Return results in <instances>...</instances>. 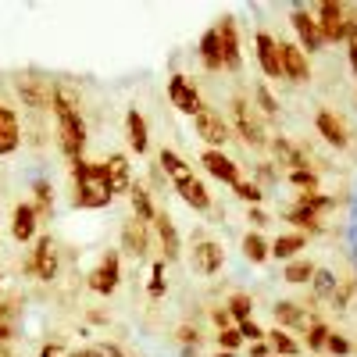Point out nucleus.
Returning a JSON list of instances; mask_svg holds the SVG:
<instances>
[{"mask_svg": "<svg viewBox=\"0 0 357 357\" xmlns=\"http://www.w3.org/2000/svg\"><path fill=\"white\" fill-rule=\"evenodd\" d=\"M18 340V329H15V321H0V347H11Z\"/></svg>", "mask_w": 357, "mask_h": 357, "instance_id": "obj_50", "label": "nucleus"}, {"mask_svg": "<svg viewBox=\"0 0 357 357\" xmlns=\"http://www.w3.org/2000/svg\"><path fill=\"white\" fill-rule=\"evenodd\" d=\"M272 314H275V321H279V329H286V333L307 329V325H311L304 304H296V301H275V304H272Z\"/></svg>", "mask_w": 357, "mask_h": 357, "instance_id": "obj_25", "label": "nucleus"}, {"mask_svg": "<svg viewBox=\"0 0 357 357\" xmlns=\"http://www.w3.org/2000/svg\"><path fill=\"white\" fill-rule=\"evenodd\" d=\"M97 347H100L104 357H129V350H126L122 343H114V340H104V343H97Z\"/></svg>", "mask_w": 357, "mask_h": 357, "instance_id": "obj_49", "label": "nucleus"}, {"mask_svg": "<svg viewBox=\"0 0 357 357\" xmlns=\"http://www.w3.org/2000/svg\"><path fill=\"white\" fill-rule=\"evenodd\" d=\"M247 222L254 225V232H261L268 222H272V218H268V211H264V207H250V211H247Z\"/></svg>", "mask_w": 357, "mask_h": 357, "instance_id": "obj_48", "label": "nucleus"}, {"mask_svg": "<svg viewBox=\"0 0 357 357\" xmlns=\"http://www.w3.org/2000/svg\"><path fill=\"white\" fill-rule=\"evenodd\" d=\"M129 204H132V218H136V222H143V225H154V218H158L154 193L146 190L143 183H132V190H129Z\"/></svg>", "mask_w": 357, "mask_h": 357, "instance_id": "obj_26", "label": "nucleus"}, {"mask_svg": "<svg viewBox=\"0 0 357 357\" xmlns=\"http://www.w3.org/2000/svg\"><path fill=\"white\" fill-rule=\"evenodd\" d=\"M172 190L178 193V200H183L186 207H193V211H200V215H207V211H211V204H215V200H211V190L200 183L197 172H193V175H183V178H175Z\"/></svg>", "mask_w": 357, "mask_h": 357, "instance_id": "obj_14", "label": "nucleus"}, {"mask_svg": "<svg viewBox=\"0 0 357 357\" xmlns=\"http://www.w3.org/2000/svg\"><path fill=\"white\" fill-rule=\"evenodd\" d=\"M168 100H172V107H178V111L190 114V118H197L207 107L204 97H200V89H197V82L190 75H183V72H175L168 79Z\"/></svg>", "mask_w": 357, "mask_h": 357, "instance_id": "obj_7", "label": "nucleus"}, {"mask_svg": "<svg viewBox=\"0 0 357 357\" xmlns=\"http://www.w3.org/2000/svg\"><path fill=\"white\" fill-rule=\"evenodd\" d=\"M215 357H236V354H232V350H218Z\"/></svg>", "mask_w": 357, "mask_h": 357, "instance_id": "obj_58", "label": "nucleus"}, {"mask_svg": "<svg viewBox=\"0 0 357 357\" xmlns=\"http://www.w3.org/2000/svg\"><path fill=\"white\" fill-rule=\"evenodd\" d=\"M304 247H307V236L304 232H282L279 240H272V257L286 264V261H293L296 254H301Z\"/></svg>", "mask_w": 357, "mask_h": 357, "instance_id": "obj_30", "label": "nucleus"}, {"mask_svg": "<svg viewBox=\"0 0 357 357\" xmlns=\"http://www.w3.org/2000/svg\"><path fill=\"white\" fill-rule=\"evenodd\" d=\"M286 183L301 186L304 193H307V190H318V172H314V168H304V172H286Z\"/></svg>", "mask_w": 357, "mask_h": 357, "instance_id": "obj_46", "label": "nucleus"}, {"mask_svg": "<svg viewBox=\"0 0 357 357\" xmlns=\"http://www.w3.org/2000/svg\"><path fill=\"white\" fill-rule=\"evenodd\" d=\"M279 68H282V79H289L293 86H307L311 82V61H307V54L296 43L279 40Z\"/></svg>", "mask_w": 357, "mask_h": 357, "instance_id": "obj_11", "label": "nucleus"}, {"mask_svg": "<svg viewBox=\"0 0 357 357\" xmlns=\"http://www.w3.org/2000/svg\"><path fill=\"white\" fill-rule=\"evenodd\" d=\"M0 289H4V272H0Z\"/></svg>", "mask_w": 357, "mask_h": 357, "instance_id": "obj_59", "label": "nucleus"}, {"mask_svg": "<svg viewBox=\"0 0 357 357\" xmlns=\"http://www.w3.org/2000/svg\"><path fill=\"white\" fill-rule=\"evenodd\" d=\"M86 286L93 289L97 296H114V289L122 286V254H118L114 247L100 254V261L89 268L86 275Z\"/></svg>", "mask_w": 357, "mask_h": 357, "instance_id": "obj_5", "label": "nucleus"}, {"mask_svg": "<svg viewBox=\"0 0 357 357\" xmlns=\"http://www.w3.org/2000/svg\"><path fill=\"white\" fill-rule=\"evenodd\" d=\"M325 354H333V357H350V354H354V340L333 329V333H329V343H325Z\"/></svg>", "mask_w": 357, "mask_h": 357, "instance_id": "obj_45", "label": "nucleus"}, {"mask_svg": "<svg viewBox=\"0 0 357 357\" xmlns=\"http://www.w3.org/2000/svg\"><path fill=\"white\" fill-rule=\"evenodd\" d=\"M254 57H257V68L268 79H282V68H279V40L272 33H264V29H257V33H254Z\"/></svg>", "mask_w": 357, "mask_h": 357, "instance_id": "obj_19", "label": "nucleus"}, {"mask_svg": "<svg viewBox=\"0 0 357 357\" xmlns=\"http://www.w3.org/2000/svg\"><path fill=\"white\" fill-rule=\"evenodd\" d=\"M254 100H257L261 114H268V118H275V114H279V100H275V93H272V89H268L264 82L254 86Z\"/></svg>", "mask_w": 357, "mask_h": 357, "instance_id": "obj_41", "label": "nucleus"}, {"mask_svg": "<svg viewBox=\"0 0 357 357\" xmlns=\"http://www.w3.org/2000/svg\"><path fill=\"white\" fill-rule=\"evenodd\" d=\"M293 207H304V211H314V215H321V211H333V207H336V197L321 193V190H307V193H301V197H296V204H293Z\"/></svg>", "mask_w": 357, "mask_h": 357, "instance_id": "obj_37", "label": "nucleus"}, {"mask_svg": "<svg viewBox=\"0 0 357 357\" xmlns=\"http://www.w3.org/2000/svg\"><path fill=\"white\" fill-rule=\"evenodd\" d=\"M146 293H151L154 301H161V296L168 293V279H165V261H154V264H151V282H146Z\"/></svg>", "mask_w": 357, "mask_h": 357, "instance_id": "obj_40", "label": "nucleus"}, {"mask_svg": "<svg viewBox=\"0 0 357 357\" xmlns=\"http://www.w3.org/2000/svg\"><path fill=\"white\" fill-rule=\"evenodd\" d=\"M354 293H357V279H347V282H340L336 286V293L329 296V301H333V311H347L350 307V301H354Z\"/></svg>", "mask_w": 357, "mask_h": 357, "instance_id": "obj_42", "label": "nucleus"}, {"mask_svg": "<svg viewBox=\"0 0 357 357\" xmlns=\"http://www.w3.org/2000/svg\"><path fill=\"white\" fill-rule=\"evenodd\" d=\"M314 272H318V264H314V261H307V257H293V261L282 264L279 279H282L286 286H304V282L314 279Z\"/></svg>", "mask_w": 357, "mask_h": 357, "instance_id": "obj_28", "label": "nucleus"}, {"mask_svg": "<svg viewBox=\"0 0 357 357\" xmlns=\"http://www.w3.org/2000/svg\"><path fill=\"white\" fill-rule=\"evenodd\" d=\"M236 329H240V336H243V340H250V343H261V340H264V329H261V325H257L254 318L240 321V325H236Z\"/></svg>", "mask_w": 357, "mask_h": 357, "instance_id": "obj_47", "label": "nucleus"}, {"mask_svg": "<svg viewBox=\"0 0 357 357\" xmlns=\"http://www.w3.org/2000/svg\"><path fill=\"white\" fill-rule=\"evenodd\" d=\"M286 222L296 229V232H314V236H321L325 232V222H321V215H314V211H304V207H289L286 211Z\"/></svg>", "mask_w": 357, "mask_h": 357, "instance_id": "obj_33", "label": "nucleus"}, {"mask_svg": "<svg viewBox=\"0 0 357 357\" xmlns=\"http://www.w3.org/2000/svg\"><path fill=\"white\" fill-rule=\"evenodd\" d=\"M65 357H104V354H100V347H79V350H72Z\"/></svg>", "mask_w": 357, "mask_h": 357, "instance_id": "obj_56", "label": "nucleus"}, {"mask_svg": "<svg viewBox=\"0 0 357 357\" xmlns=\"http://www.w3.org/2000/svg\"><path fill=\"white\" fill-rule=\"evenodd\" d=\"M50 111H54V118H57V146H61V154L68 158V165H75V161H82V154H86V118H82V111H79V104H75V97L68 93L65 86H50Z\"/></svg>", "mask_w": 357, "mask_h": 357, "instance_id": "obj_1", "label": "nucleus"}, {"mask_svg": "<svg viewBox=\"0 0 357 357\" xmlns=\"http://www.w3.org/2000/svg\"><path fill=\"white\" fill-rule=\"evenodd\" d=\"M33 207H36L40 222H47L54 215V186H50V178H36L33 183Z\"/></svg>", "mask_w": 357, "mask_h": 357, "instance_id": "obj_36", "label": "nucleus"}, {"mask_svg": "<svg viewBox=\"0 0 357 357\" xmlns=\"http://www.w3.org/2000/svg\"><path fill=\"white\" fill-rule=\"evenodd\" d=\"M126 136H129L132 154H146V151H151V129H146V118H143L139 107L126 111Z\"/></svg>", "mask_w": 357, "mask_h": 357, "instance_id": "obj_24", "label": "nucleus"}, {"mask_svg": "<svg viewBox=\"0 0 357 357\" xmlns=\"http://www.w3.org/2000/svg\"><path fill=\"white\" fill-rule=\"evenodd\" d=\"M289 25H293V33H296V47H301L304 54H318L321 47H325V40H321V29H318V22H314V11L311 8H304V4H296L293 11H289Z\"/></svg>", "mask_w": 357, "mask_h": 357, "instance_id": "obj_10", "label": "nucleus"}, {"mask_svg": "<svg viewBox=\"0 0 357 357\" xmlns=\"http://www.w3.org/2000/svg\"><path fill=\"white\" fill-rule=\"evenodd\" d=\"M340 286V275L333 272V268H318L314 279H311V293H307V307H314L318 301H329V296L336 293Z\"/></svg>", "mask_w": 357, "mask_h": 357, "instance_id": "obj_27", "label": "nucleus"}, {"mask_svg": "<svg viewBox=\"0 0 357 357\" xmlns=\"http://www.w3.org/2000/svg\"><path fill=\"white\" fill-rule=\"evenodd\" d=\"M18 146H22V126H18V114H15L8 104H0V158L15 154Z\"/></svg>", "mask_w": 357, "mask_h": 357, "instance_id": "obj_22", "label": "nucleus"}, {"mask_svg": "<svg viewBox=\"0 0 357 357\" xmlns=\"http://www.w3.org/2000/svg\"><path fill=\"white\" fill-rule=\"evenodd\" d=\"M200 165L211 172L215 178H222L225 186H236V183L243 178V175H240V165H236L229 154H222V151H200Z\"/></svg>", "mask_w": 357, "mask_h": 357, "instance_id": "obj_20", "label": "nucleus"}, {"mask_svg": "<svg viewBox=\"0 0 357 357\" xmlns=\"http://www.w3.org/2000/svg\"><path fill=\"white\" fill-rule=\"evenodd\" d=\"M211 318H215L218 329H229V325H232V318H229V311H225V307H211Z\"/></svg>", "mask_w": 357, "mask_h": 357, "instance_id": "obj_52", "label": "nucleus"}, {"mask_svg": "<svg viewBox=\"0 0 357 357\" xmlns=\"http://www.w3.org/2000/svg\"><path fill=\"white\" fill-rule=\"evenodd\" d=\"M193 129H197V136L207 143V151H222V146L232 139V129H229V122L215 111V107H204L197 118H193Z\"/></svg>", "mask_w": 357, "mask_h": 357, "instance_id": "obj_9", "label": "nucleus"}, {"mask_svg": "<svg viewBox=\"0 0 357 357\" xmlns=\"http://www.w3.org/2000/svg\"><path fill=\"white\" fill-rule=\"evenodd\" d=\"M122 250L129 257H146L151 254V229L136 218H126L122 222Z\"/></svg>", "mask_w": 357, "mask_h": 357, "instance_id": "obj_21", "label": "nucleus"}, {"mask_svg": "<svg viewBox=\"0 0 357 357\" xmlns=\"http://www.w3.org/2000/svg\"><path fill=\"white\" fill-rule=\"evenodd\" d=\"M229 129H232V136H240L247 146H254V151L268 146V132H264V122H261L257 107L247 97H240V93L229 97Z\"/></svg>", "mask_w": 357, "mask_h": 357, "instance_id": "obj_3", "label": "nucleus"}, {"mask_svg": "<svg viewBox=\"0 0 357 357\" xmlns=\"http://www.w3.org/2000/svg\"><path fill=\"white\" fill-rule=\"evenodd\" d=\"M215 343H218V350H232V354H240L243 336H240V329H236V325H229V329H218V333H215Z\"/></svg>", "mask_w": 357, "mask_h": 357, "instance_id": "obj_44", "label": "nucleus"}, {"mask_svg": "<svg viewBox=\"0 0 357 357\" xmlns=\"http://www.w3.org/2000/svg\"><path fill=\"white\" fill-rule=\"evenodd\" d=\"M329 325H325L321 318H314L311 325H307V329H304V347L311 350V354H321L325 350V343H329Z\"/></svg>", "mask_w": 357, "mask_h": 357, "instance_id": "obj_38", "label": "nucleus"}, {"mask_svg": "<svg viewBox=\"0 0 357 357\" xmlns=\"http://www.w3.org/2000/svg\"><path fill=\"white\" fill-rule=\"evenodd\" d=\"M40 357H65V343L61 340H47L40 347Z\"/></svg>", "mask_w": 357, "mask_h": 357, "instance_id": "obj_51", "label": "nucleus"}, {"mask_svg": "<svg viewBox=\"0 0 357 357\" xmlns=\"http://www.w3.org/2000/svg\"><path fill=\"white\" fill-rule=\"evenodd\" d=\"M11 236H15L18 243H36V236H40V215H36L33 200H18L15 204V211H11Z\"/></svg>", "mask_w": 357, "mask_h": 357, "instance_id": "obj_17", "label": "nucleus"}, {"mask_svg": "<svg viewBox=\"0 0 357 357\" xmlns=\"http://www.w3.org/2000/svg\"><path fill=\"white\" fill-rule=\"evenodd\" d=\"M218 43H222V65L229 72H240L243 68V50H240V29H236V18H222L218 25Z\"/></svg>", "mask_w": 357, "mask_h": 357, "instance_id": "obj_16", "label": "nucleus"}, {"mask_svg": "<svg viewBox=\"0 0 357 357\" xmlns=\"http://www.w3.org/2000/svg\"><path fill=\"white\" fill-rule=\"evenodd\" d=\"M200 61H204V68H211V72H222L225 65H222V43H218V29H207V33L200 36Z\"/></svg>", "mask_w": 357, "mask_h": 357, "instance_id": "obj_31", "label": "nucleus"}, {"mask_svg": "<svg viewBox=\"0 0 357 357\" xmlns=\"http://www.w3.org/2000/svg\"><path fill=\"white\" fill-rule=\"evenodd\" d=\"M0 357H15V350L11 347H0Z\"/></svg>", "mask_w": 357, "mask_h": 357, "instance_id": "obj_57", "label": "nucleus"}, {"mask_svg": "<svg viewBox=\"0 0 357 357\" xmlns=\"http://www.w3.org/2000/svg\"><path fill=\"white\" fill-rule=\"evenodd\" d=\"M158 165H161V172L172 178V183H175V178H183V175H193L190 161L178 151H172V146H161V151H158Z\"/></svg>", "mask_w": 357, "mask_h": 357, "instance_id": "obj_32", "label": "nucleus"}, {"mask_svg": "<svg viewBox=\"0 0 357 357\" xmlns=\"http://www.w3.org/2000/svg\"><path fill=\"white\" fill-rule=\"evenodd\" d=\"M314 129H318V136L333 146V151H347L350 146V132H347V122L336 114V111H329V107H318L314 111Z\"/></svg>", "mask_w": 357, "mask_h": 357, "instance_id": "obj_12", "label": "nucleus"}, {"mask_svg": "<svg viewBox=\"0 0 357 357\" xmlns=\"http://www.w3.org/2000/svg\"><path fill=\"white\" fill-rule=\"evenodd\" d=\"M232 190H236V197L247 200L250 207H261V200H264V186H261V183H243V178H240Z\"/></svg>", "mask_w": 357, "mask_h": 357, "instance_id": "obj_43", "label": "nucleus"}, {"mask_svg": "<svg viewBox=\"0 0 357 357\" xmlns=\"http://www.w3.org/2000/svg\"><path fill=\"white\" fill-rule=\"evenodd\" d=\"M15 93L29 111H47L50 107V86L40 75H25V72L15 75Z\"/></svg>", "mask_w": 357, "mask_h": 357, "instance_id": "obj_13", "label": "nucleus"}, {"mask_svg": "<svg viewBox=\"0 0 357 357\" xmlns=\"http://www.w3.org/2000/svg\"><path fill=\"white\" fill-rule=\"evenodd\" d=\"M240 247H243V257H247L250 264H264L268 257H272V243H268L261 232H254V229L243 236V243H240Z\"/></svg>", "mask_w": 357, "mask_h": 357, "instance_id": "obj_35", "label": "nucleus"}, {"mask_svg": "<svg viewBox=\"0 0 357 357\" xmlns=\"http://www.w3.org/2000/svg\"><path fill=\"white\" fill-rule=\"evenodd\" d=\"M225 311H229V318L240 325V321H247V318H254V296L250 293H243V289H236V293H229L225 296V304H222Z\"/></svg>", "mask_w": 357, "mask_h": 357, "instance_id": "obj_34", "label": "nucleus"}, {"mask_svg": "<svg viewBox=\"0 0 357 357\" xmlns=\"http://www.w3.org/2000/svg\"><path fill=\"white\" fill-rule=\"evenodd\" d=\"M314 22L321 29V40L325 43H347V4L325 0V4L314 8Z\"/></svg>", "mask_w": 357, "mask_h": 357, "instance_id": "obj_8", "label": "nucleus"}, {"mask_svg": "<svg viewBox=\"0 0 357 357\" xmlns=\"http://www.w3.org/2000/svg\"><path fill=\"white\" fill-rule=\"evenodd\" d=\"M154 232H158V240H161V261L175 264L178 257H183V236H178V225L168 211H158L154 218Z\"/></svg>", "mask_w": 357, "mask_h": 357, "instance_id": "obj_18", "label": "nucleus"}, {"mask_svg": "<svg viewBox=\"0 0 357 357\" xmlns=\"http://www.w3.org/2000/svg\"><path fill=\"white\" fill-rule=\"evenodd\" d=\"M264 343L272 347V357H301L304 354V343L289 336L286 329H272V333H264Z\"/></svg>", "mask_w": 357, "mask_h": 357, "instance_id": "obj_29", "label": "nucleus"}, {"mask_svg": "<svg viewBox=\"0 0 357 357\" xmlns=\"http://www.w3.org/2000/svg\"><path fill=\"white\" fill-rule=\"evenodd\" d=\"M222 268H225V247L215 240V236H204L197 229V236H193V272L211 279V275L222 272Z\"/></svg>", "mask_w": 357, "mask_h": 357, "instance_id": "obj_6", "label": "nucleus"}, {"mask_svg": "<svg viewBox=\"0 0 357 357\" xmlns=\"http://www.w3.org/2000/svg\"><path fill=\"white\" fill-rule=\"evenodd\" d=\"M25 275H33L40 282H57V275H61V254H57L54 236H36L33 254L25 257Z\"/></svg>", "mask_w": 357, "mask_h": 357, "instance_id": "obj_4", "label": "nucleus"}, {"mask_svg": "<svg viewBox=\"0 0 357 357\" xmlns=\"http://www.w3.org/2000/svg\"><path fill=\"white\" fill-rule=\"evenodd\" d=\"M72 190H75V207H86V211H100L114 200L111 183H107V168L104 161H75L72 165Z\"/></svg>", "mask_w": 357, "mask_h": 357, "instance_id": "obj_2", "label": "nucleus"}, {"mask_svg": "<svg viewBox=\"0 0 357 357\" xmlns=\"http://www.w3.org/2000/svg\"><path fill=\"white\" fill-rule=\"evenodd\" d=\"M247 354H250V357H272V347H268V343L261 340V343H250V350H247Z\"/></svg>", "mask_w": 357, "mask_h": 357, "instance_id": "obj_55", "label": "nucleus"}, {"mask_svg": "<svg viewBox=\"0 0 357 357\" xmlns=\"http://www.w3.org/2000/svg\"><path fill=\"white\" fill-rule=\"evenodd\" d=\"M268 146H272V154H275V165L286 168V172H304V168H314L311 154L304 151V146H296L289 136H275V139H268Z\"/></svg>", "mask_w": 357, "mask_h": 357, "instance_id": "obj_15", "label": "nucleus"}, {"mask_svg": "<svg viewBox=\"0 0 357 357\" xmlns=\"http://www.w3.org/2000/svg\"><path fill=\"white\" fill-rule=\"evenodd\" d=\"M172 343L183 347V350H197V347L204 343V336H200L197 325H178V329L172 333Z\"/></svg>", "mask_w": 357, "mask_h": 357, "instance_id": "obj_39", "label": "nucleus"}, {"mask_svg": "<svg viewBox=\"0 0 357 357\" xmlns=\"http://www.w3.org/2000/svg\"><path fill=\"white\" fill-rule=\"evenodd\" d=\"M15 311H18V304H15V301H0V321H11V318H15Z\"/></svg>", "mask_w": 357, "mask_h": 357, "instance_id": "obj_54", "label": "nucleus"}, {"mask_svg": "<svg viewBox=\"0 0 357 357\" xmlns=\"http://www.w3.org/2000/svg\"><path fill=\"white\" fill-rule=\"evenodd\" d=\"M347 57H350V72H354V79H357V36L347 40Z\"/></svg>", "mask_w": 357, "mask_h": 357, "instance_id": "obj_53", "label": "nucleus"}, {"mask_svg": "<svg viewBox=\"0 0 357 357\" xmlns=\"http://www.w3.org/2000/svg\"><path fill=\"white\" fill-rule=\"evenodd\" d=\"M104 168H107V183H111V193L114 197H122V193L132 190V165H129L126 154H111L104 161Z\"/></svg>", "mask_w": 357, "mask_h": 357, "instance_id": "obj_23", "label": "nucleus"}]
</instances>
